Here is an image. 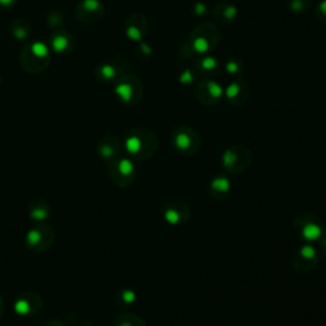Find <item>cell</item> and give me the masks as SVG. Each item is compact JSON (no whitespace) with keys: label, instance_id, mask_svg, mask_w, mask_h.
<instances>
[{"label":"cell","instance_id":"obj_1","mask_svg":"<svg viewBox=\"0 0 326 326\" xmlns=\"http://www.w3.org/2000/svg\"><path fill=\"white\" fill-rule=\"evenodd\" d=\"M125 148L132 157L137 160H147L152 157L157 149V140L149 132L138 130L126 138Z\"/></svg>","mask_w":326,"mask_h":326},{"label":"cell","instance_id":"obj_2","mask_svg":"<svg viewBox=\"0 0 326 326\" xmlns=\"http://www.w3.org/2000/svg\"><path fill=\"white\" fill-rule=\"evenodd\" d=\"M55 238V233L49 224L40 223L37 226L32 227L27 232L26 236V244L27 247L33 252H44L48 251L53 245Z\"/></svg>","mask_w":326,"mask_h":326},{"label":"cell","instance_id":"obj_3","mask_svg":"<svg viewBox=\"0 0 326 326\" xmlns=\"http://www.w3.org/2000/svg\"><path fill=\"white\" fill-rule=\"evenodd\" d=\"M294 229L298 233V236L306 242H316L322 237L324 226L321 223V219L315 217L310 213H303L298 215V218L294 222Z\"/></svg>","mask_w":326,"mask_h":326},{"label":"cell","instance_id":"obj_4","mask_svg":"<svg viewBox=\"0 0 326 326\" xmlns=\"http://www.w3.org/2000/svg\"><path fill=\"white\" fill-rule=\"evenodd\" d=\"M108 175L115 185L119 187H127L134 182L137 176L135 164L130 158L119 157L110 163Z\"/></svg>","mask_w":326,"mask_h":326},{"label":"cell","instance_id":"obj_5","mask_svg":"<svg viewBox=\"0 0 326 326\" xmlns=\"http://www.w3.org/2000/svg\"><path fill=\"white\" fill-rule=\"evenodd\" d=\"M48 48H46L44 44L40 42H33L30 44V45L26 46L22 51V56H20V60H22V64L26 61H30L27 64L23 65L26 70L32 73H37V72H42L44 69L48 65Z\"/></svg>","mask_w":326,"mask_h":326},{"label":"cell","instance_id":"obj_6","mask_svg":"<svg viewBox=\"0 0 326 326\" xmlns=\"http://www.w3.org/2000/svg\"><path fill=\"white\" fill-rule=\"evenodd\" d=\"M251 164V153L242 147L229 148L222 156V166L232 173H238L249 168Z\"/></svg>","mask_w":326,"mask_h":326},{"label":"cell","instance_id":"obj_7","mask_svg":"<svg viewBox=\"0 0 326 326\" xmlns=\"http://www.w3.org/2000/svg\"><path fill=\"white\" fill-rule=\"evenodd\" d=\"M42 309V298L33 291L20 293L14 302V311L19 316H33Z\"/></svg>","mask_w":326,"mask_h":326},{"label":"cell","instance_id":"obj_8","mask_svg":"<svg viewBox=\"0 0 326 326\" xmlns=\"http://www.w3.org/2000/svg\"><path fill=\"white\" fill-rule=\"evenodd\" d=\"M172 140H173V145L176 150H179L182 155H194L198 150V148H199V139L191 130H176Z\"/></svg>","mask_w":326,"mask_h":326},{"label":"cell","instance_id":"obj_9","mask_svg":"<svg viewBox=\"0 0 326 326\" xmlns=\"http://www.w3.org/2000/svg\"><path fill=\"white\" fill-rule=\"evenodd\" d=\"M163 217L166 219L167 223L169 224H181L186 222L190 218V208L182 202H175L168 203L164 208Z\"/></svg>","mask_w":326,"mask_h":326},{"label":"cell","instance_id":"obj_10","mask_svg":"<svg viewBox=\"0 0 326 326\" xmlns=\"http://www.w3.org/2000/svg\"><path fill=\"white\" fill-rule=\"evenodd\" d=\"M319 254H317V250L312 246L311 244H305L302 245L298 249V251L296 252L293 257V263L298 262L301 263V267H298V269H314L315 265L319 262ZM297 269V270H298Z\"/></svg>","mask_w":326,"mask_h":326},{"label":"cell","instance_id":"obj_11","mask_svg":"<svg viewBox=\"0 0 326 326\" xmlns=\"http://www.w3.org/2000/svg\"><path fill=\"white\" fill-rule=\"evenodd\" d=\"M98 155L106 162L111 163L112 161L117 160L121 152V144H120L119 139L114 137L103 138L100 143H98Z\"/></svg>","mask_w":326,"mask_h":326},{"label":"cell","instance_id":"obj_12","mask_svg":"<svg viewBox=\"0 0 326 326\" xmlns=\"http://www.w3.org/2000/svg\"><path fill=\"white\" fill-rule=\"evenodd\" d=\"M28 215L33 221L42 223V222L48 221L51 215V207L44 199H35L31 202L30 207H28Z\"/></svg>","mask_w":326,"mask_h":326},{"label":"cell","instance_id":"obj_13","mask_svg":"<svg viewBox=\"0 0 326 326\" xmlns=\"http://www.w3.org/2000/svg\"><path fill=\"white\" fill-rule=\"evenodd\" d=\"M231 187L232 184L226 176H217L210 181L209 185V189H210V194L213 197L219 198V197H223V195L228 194L231 191Z\"/></svg>","mask_w":326,"mask_h":326},{"label":"cell","instance_id":"obj_14","mask_svg":"<svg viewBox=\"0 0 326 326\" xmlns=\"http://www.w3.org/2000/svg\"><path fill=\"white\" fill-rule=\"evenodd\" d=\"M114 326H145V322L135 315L121 312L115 317Z\"/></svg>","mask_w":326,"mask_h":326},{"label":"cell","instance_id":"obj_15","mask_svg":"<svg viewBox=\"0 0 326 326\" xmlns=\"http://www.w3.org/2000/svg\"><path fill=\"white\" fill-rule=\"evenodd\" d=\"M101 10V4L98 0H84L83 3H80L79 8H78L77 13L78 17L80 19H84L87 17V14L92 13H98Z\"/></svg>","mask_w":326,"mask_h":326},{"label":"cell","instance_id":"obj_16","mask_svg":"<svg viewBox=\"0 0 326 326\" xmlns=\"http://www.w3.org/2000/svg\"><path fill=\"white\" fill-rule=\"evenodd\" d=\"M70 45V40L68 38V36L64 32H57L55 33L51 38V46L56 53H62L68 49V46Z\"/></svg>","mask_w":326,"mask_h":326},{"label":"cell","instance_id":"obj_17","mask_svg":"<svg viewBox=\"0 0 326 326\" xmlns=\"http://www.w3.org/2000/svg\"><path fill=\"white\" fill-rule=\"evenodd\" d=\"M116 95L121 98V101H124L125 103H129L133 101V95H134V91L130 87V84L127 83H121L116 87Z\"/></svg>","mask_w":326,"mask_h":326},{"label":"cell","instance_id":"obj_18","mask_svg":"<svg viewBox=\"0 0 326 326\" xmlns=\"http://www.w3.org/2000/svg\"><path fill=\"white\" fill-rule=\"evenodd\" d=\"M135 299H137V294H135V292L132 291V289H121V291L116 294V302L125 305V306L133 305L135 302Z\"/></svg>","mask_w":326,"mask_h":326},{"label":"cell","instance_id":"obj_19","mask_svg":"<svg viewBox=\"0 0 326 326\" xmlns=\"http://www.w3.org/2000/svg\"><path fill=\"white\" fill-rule=\"evenodd\" d=\"M208 48H209V45H208V41L205 38H197L194 41V49L198 53H205Z\"/></svg>","mask_w":326,"mask_h":326},{"label":"cell","instance_id":"obj_20","mask_svg":"<svg viewBox=\"0 0 326 326\" xmlns=\"http://www.w3.org/2000/svg\"><path fill=\"white\" fill-rule=\"evenodd\" d=\"M208 91H209L210 96H212V97H214V98L221 97V96L223 95V90H222V88L219 87L217 83H214V82H210L209 83V85H208Z\"/></svg>","mask_w":326,"mask_h":326},{"label":"cell","instance_id":"obj_21","mask_svg":"<svg viewBox=\"0 0 326 326\" xmlns=\"http://www.w3.org/2000/svg\"><path fill=\"white\" fill-rule=\"evenodd\" d=\"M101 73H102V77L105 78V79H111V78L115 77V69L111 65H105V67H102Z\"/></svg>","mask_w":326,"mask_h":326},{"label":"cell","instance_id":"obj_22","mask_svg":"<svg viewBox=\"0 0 326 326\" xmlns=\"http://www.w3.org/2000/svg\"><path fill=\"white\" fill-rule=\"evenodd\" d=\"M238 92H240V90H238V87H237V84H232V85H229L228 88H227L226 95L228 98H233V97H236L237 95H238Z\"/></svg>","mask_w":326,"mask_h":326},{"label":"cell","instance_id":"obj_23","mask_svg":"<svg viewBox=\"0 0 326 326\" xmlns=\"http://www.w3.org/2000/svg\"><path fill=\"white\" fill-rule=\"evenodd\" d=\"M203 68H204V69H208V70H210V69H213V68L215 67V65H217V61H215L214 59H213V57H207V59H204L203 60Z\"/></svg>","mask_w":326,"mask_h":326},{"label":"cell","instance_id":"obj_24","mask_svg":"<svg viewBox=\"0 0 326 326\" xmlns=\"http://www.w3.org/2000/svg\"><path fill=\"white\" fill-rule=\"evenodd\" d=\"M127 35H129V37L133 38V40H140V31L138 30L137 27H130L129 30H127Z\"/></svg>","mask_w":326,"mask_h":326},{"label":"cell","instance_id":"obj_25","mask_svg":"<svg viewBox=\"0 0 326 326\" xmlns=\"http://www.w3.org/2000/svg\"><path fill=\"white\" fill-rule=\"evenodd\" d=\"M41 326H67V325H65L62 321H60V320H49V321L44 322Z\"/></svg>","mask_w":326,"mask_h":326},{"label":"cell","instance_id":"obj_26","mask_svg":"<svg viewBox=\"0 0 326 326\" xmlns=\"http://www.w3.org/2000/svg\"><path fill=\"white\" fill-rule=\"evenodd\" d=\"M191 80H192L191 73L187 72V70H186V72L184 73V75L181 77V82L182 83H191Z\"/></svg>","mask_w":326,"mask_h":326},{"label":"cell","instance_id":"obj_27","mask_svg":"<svg viewBox=\"0 0 326 326\" xmlns=\"http://www.w3.org/2000/svg\"><path fill=\"white\" fill-rule=\"evenodd\" d=\"M236 13H237L236 8H234V7H229L228 9L226 10V17H227V18H232V17H233V15H236Z\"/></svg>","mask_w":326,"mask_h":326},{"label":"cell","instance_id":"obj_28","mask_svg":"<svg viewBox=\"0 0 326 326\" xmlns=\"http://www.w3.org/2000/svg\"><path fill=\"white\" fill-rule=\"evenodd\" d=\"M13 3H15V0H0V8H8L10 7V5L13 4Z\"/></svg>","mask_w":326,"mask_h":326},{"label":"cell","instance_id":"obj_29","mask_svg":"<svg viewBox=\"0 0 326 326\" xmlns=\"http://www.w3.org/2000/svg\"><path fill=\"white\" fill-rule=\"evenodd\" d=\"M197 14H203V13H205V7L203 4H197Z\"/></svg>","mask_w":326,"mask_h":326},{"label":"cell","instance_id":"obj_30","mask_svg":"<svg viewBox=\"0 0 326 326\" xmlns=\"http://www.w3.org/2000/svg\"><path fill=\"white\" fill-rule=\"evenodd\" d=\"M4 311H5V305H4V301H3V298L0 297V317L4 315Z\"/></svg>","mask_w":326,"mask_h":326},{"label":"cell","instance_id":"obj_31","mask_svg":"<svg viewBox=\"0 0 326 326\" xmlns=\"http://www.w3.org/2000/svg\"><path fill=\"white\" fill-rule=\"evenodd\" d=\"M227 69H228V72L234 73V72H236L237 67L234 64H232V62H229V64H227Z\"/></svg>","mask_w":326,"mask_h":326},{"label":"cell","instance_id":"obj_32","mask_svg":"<svg viewBox=\"0 0 326 326\" xmlns=\"http://www.w3.org/2000/svg\"><path fill=\"white\" fill-rule=\"evenodd\" d=\"M320 9H321L324 13H326V0H325L324 3H322L321 5H320Z\"/></svg>","mask_w":326,"mask_h":326},{"label":"cell","instance_id":"obj_33","mask_svg":"<svg viewBox=\"0 0 326 326\" xmlns=\"http://www.w3.org/2000/svg\"><path fill=\"white\" fill-rule=\"evenodd\" d=\"M322 247H324V251L326 252V237L324 238V241H322Z\"/></svg>","mask_w":326,"mask_h":326}]
</instances>
